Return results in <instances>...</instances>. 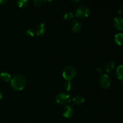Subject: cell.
Masks as SVG:
<instances>
[{
	"label": "cell",
	"instance_id": "3957f363",
	"mask_svg": "<svg viewBox=\"0 0 123 123\" xmlns=\"http://www.w3.org/2000/svg\"><path fill=\"white\" fill-rule=\"evenodd\" d=\"M90 8L86 5H81L77 7L75 10V16L79 19H85L89 16Z\"/></svg>",
	"mask_w": 123,
	"mask_h": 123
},
{
	"label": "cell",
	"instance_id": "9c48e42d",
	"mask_svg": "<svg viewBox=\"0 0 123 123\" xmlns=\"http://www.w3.org/2000/svg\"><path fill=\"white\" fill-rule=\"evenodd\" d=\"M46 31V26L45 24L44 23H40V24H38V26H37V28H36L37 36H39V37L43 36Z\"/></svg>",
	"mask_w": 123,
	"mask_h": 123
},
{
	"label": "cell",
	"instance_id": "2e32d148",
	"mask_svg": "<svg viewBox=\"0 0 123 123\" xmlns=\"http://www.w3.org/2000/svg\"><path fill=\"white\" fill-rule=\"evenodd\" d=\"M74 15L72 12H66L64 14L63 18L66 20H70L74 18Z\"/></svg>",
	"mask_w": 123,
	"mask_h": 123
},
{
	"label": "cell",
	"instance_id": "277c9868",
	"mask_svg": "<svg viewBox=\"0 0 123 123\" xmlns=\"http://www.w3.org/2000/svg\"><path fill=\"white\" fill-rule=\"evenodd\" d=\"M70 95L66 92H60L56 96V102L60 105H66L70 103Z\"/></svg>",
	"mask_w": 123,
	"mask_h": 123
},
{
	"label": "cell",
	"instance_id": "8992f818",
	"mask_svg": "<svg viewBox=\"0 0 123 123\" xmlns=\"http://www.w3.org/2000/svg\"><path fill=\"white\" fill-rule=\"evenodd\" d=\"M74 113V109L72 106L67 105L64 107L62 112V115L66 118H69L72 115H73Z\"/></svg>",
	"mask_w": 123,
	"mask_h": 123
},
{
	"label": "cell",
	"instance_id": "9a60e30c",
	"mask_svg": "<svg viewBox=\"0 0 123 123\" xmlns=\"http://www.w3.org/2000/svg\"><path fill=\"white\" fill-rule=\"evenodd\" d=\"M30 4L28 0H19L17 1V5L20 8H25L27 7Z\"/></svg>",
	"mask_w": 123,
	"mask_h": 123
},
{
	"label": "cell",
	"instance_id": "44dd1931",
	"mask_svg": "<svg viewBox=\"0 0 123 123\" xmlns=\"http://www.w3.org/2000/svg\"><path fill=\"white\" fill-rule=\"evenodd\" d=\"M7 2L6 0H0V5H4Z\"/></svg>",
	"mask_w": 123,
	"mask_h": 123
},
{
	"label": "cell",
	"instance_id": "52a82bcc",
	"mask_svg": "<svg viewBox=\"0 0 123 123\" xmlns=\"http://www.w3.org/2000/svg\"><path fill=\"white\" fill-rule=\"evenodd\" d=\"M82 24L80 22V20L76 19V20H73L72 23V31L76 33H78L80 32L82 30Z\"/></svg>",
	"mask_w": 123,
	"mask_h": 123
},
{
	"label": "cell",
	"instance_id": "8fae6325",
	"mask_svg": "<svg viewBox=\"0 0 123 123\" xmlns=\"http://www.w3.org/2000/svg\"><path fill=\"white\" fill-rule=\"evenodd\" d=\"M73 102L76 105H80L85 102V98L83 96L78 95L73 98Z\"/></svg>",
	"mask_w": 123,
	"mask_h": 123
},
{
	"label": "cell",
	"instance_id": "5b68a950",
	"mask_svg": "<svg viewBox=\"0 0 123 123\" xmlns=\"http://www.w3.org/2000/svg\"><path fill=\"white\" fill-rule=\"evenodd\" d=\"M98 84L102 88L107 89L110 86L111 84V79L108 74H102L99 78Z\"/></svg>",
	"mask_w": 123,
	"mask_h": 123
},
{
	"label": "cell",
	"instance_id": "ffe728a7",
	"mask_svg": "<svg viewBox=\"0 0 123 123\" xmlns=\"http://www.w3.org/2000/svg\"><path fill=\"white\" fill-rule=\"evenodd\" d=\"M123 10V7L122 6H120V7L118 8V13H120V14H122Z\"/></svg>",
	"mask_w": 123,
	"mask_h": 123
},
{
	"label": "cell",
	"instance_id": "d6986e66",
	"mask_svg": "<svg viewBox=\"0 0 123 123\" xmlns=\"http://www.w3.org/2000/svg\"><path fill=\"white\" fill-rule=\"evenodd\" d=\"M43 1H42V0H36L34 2V5L37 8H40L43 5Z\"/></svg>",
	"mask_w": 123,
	"mask_h": 123
},
{
	"label": "cell",
	"instance_id": "30bf717a",
	"mask_svg": "<svg viewBox=\"0 0 123 123\" xmlns=\"http://www.w3.org/2000/svg\"><path fill=\"white\" fill-rule=\"evenodd\" d=\"M123 65H120L117 68L115 71V76L119 80H122L123 79Z\"/></svg>",
	"mask_w": 123,
	"mask_h": 123
},
{
	"label": "cell",
	"instance_id": "7a4b0ae2",
	"mask_svg": "<svg viewBox=\"0 0 123 123\" xmlns=\"http://www.w3.org/2000/svg\"><path fill=\"white\" fill-rule=\"evenodd\" d=\"M62 76L67 81H71L76 76V70L73 66H66L62 70Z\"/></svg>",
	"mask_w": 123,
	"mask_h": 123
},
{
	"label": "cell",
	"instance_id": "e0dca14e",
	"mask_svg": "<svg viewBox=\"0 0 123 123\" xmlns=\"http://www.w3.org/2000/svg\"><path fill=\"white\" fill-rule=\"evenodd\" d=\"M73 84L71 81H67L64 84V89L66 91H70L73 89Z\"/></svg>",
	"mask_w": 123,
	"mask_h": 123
},
{
	"label": "cell",
	"instance_id": "7c38bea8",
	"mask_svg": "<svg viewBox=\"0 0 123 123\" xmlns=\"http://www.w3.org/2000/svg\"><path fill=\"white\" fill-rule=\"evenodd\" d=\"M114 67H115V63L114 61H108L105 66V70L107 73H111L114 68Z\"/></svg>",
	"mask_w": 123,
	"mask_h": 123
},
{
	"label": "cell",
	"instance_id": "4fadbf2b",
	"mask_svg": "<svg viewBox=\"0 0 123 123\" xmlns=\"http://www.w3.org/2000/svg\"><path fill=\"white\" fill-rule=\"evenodd\" d=\"M0 79L4 82H8L12 79V76L10 73L6 72H2L0 73Z\"/></svg>",
	"mask_w": 123,
	"mask_h": 123
},
{
	"label": "cell",
	"instance_id": "603a6c76",
	"mask_svg": "<svg viewBox=\"0 0 123 123\" xmlns=\"http://www.w3.org/2000/svg\"><path fill=\"white\" fill-rule=\"evenodd\" d=\"M2 92L0 91V100L2 99Z\"/></svg>",
	"mask_w": 123,
	"mask_h": 123
},
{
	"label": "cell",
	"instance_id": "ac0fdd59",
	"mask_svg": "<svg viewBox=\"0 0 123 123\" xmlns=\"http://www.w3.org/2000/svg\"><path fill=\"white\" fill-rule=\"evenodd\" d=\"M26 34L30 37H33L35 35V31L32 28H29L26 30Z\"/></svg>",
	"mask_w": 123,
	"mask_h": 123
},
{
	"label": "cell",
	"instance_id": "7402d4cb",
	"mask_svg": "<svg viewBox=\"0 0 123 123\" xmlns=\"http://www.w3.org/2000/svg\"><path fill=\"white\" fill-rule=\"evenodd\" d=\"M97 72H98V73H100V74H102V72H103V70H102V69L101 68H97Z\"/></svg>",
	"mask_w": 123,
	"mask_h": 123
},
{
	"label": "cell",
	"instance_id": "5bb4252c",
	"mask_svg": "<svg viewBox=\"0 0 123 123\" xmlns=\"http://www.w3.org/2000/svg\"><path fill=\"white\" fill-rule=\"evenodd\" d=\"M123 35L121 32L117 33L115 34V37H114V40H115V43L118 46H121L123 43Z\"/></svg>",
	"mask_w": 123,
	"mask_h": 123
},
{
	"label": "cell",
	"instance_id": "6da1fadb",
	"mask_svg": "<svg viewBox=\"0 0 123 123\" xmlns=\"http://www.w3.org/2000/svg\"><path fill=\"white\" fill-rule=\"evenodd\" d=\"M27 82L24 76L18 74L14 76L10 80V85L12 88L16 91H22L26 86Z\"/></svg>",
	"mask_w": 123,
	"mask_h": 123
},
{
	"label": "cell",
	"instance_id": "ba28073f",
	"mask_svg": "<svg viewBox=\"0 0 123 123\" xmlns=\"http://www.w3.org/2000/svg\"><path fill=\"white\" fill-rule=\"evenodd\" d=\"M114 26L116 30L121 31L123 28V19L121 17H115L114 19Z\"/></svg>",
	"mask_w": 123,
	"mask_h": 123
}]
</instances>
